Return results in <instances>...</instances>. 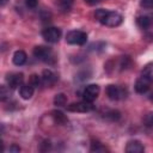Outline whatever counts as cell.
Returning a JSON list of instances; mask_svg holds the SVG:
<instances>
[{
    "label": "cell",
    "mask_w": 153,
    "mask_h": 153,
    "mask_svg": "<svg viewBox=\"0 0 153 153\" xmlns=\"http://www.w3.org/2000/svg\"><path fill=\"white\" fill-rule=\"evenodd\" d=\"M42 81L45 86H53L57 81V74L51 69H44L42 73Z\"/></svg>",
    "instance_id": "obj_9"
},
{
    "label": "cell",
    "mask_w": 153,
    "mask_h": 153,
    "mask_svg": "<svg viewBox=\"0 0 153 153\" xmlns=\"http://www.w3.org/2000/svg\"><path fill=\"white\" fill-rule=\"evenodd\" d=\"M94 17L100 24H103L105 26H109V27L118 26L123 22V17H122L121 13H118L116 11H109V10H105V8L96 10Z\"/></svg>",
    "instance_id": "obj_1"
},
{
    "label": "cell",
    "mask_w": 153,
    "mask_h": 153,
    "mask_svg": "<svg viewBox=\"0 0 153 153\" xmlns=\"http://www.w3.org/2000/svg\"><path fill=\"white\" fill-rule=\"evenodd\" d=\"M151 100L153 102V93H152V96H151Z\"/></svg>",
    "instance_id": "obj_27"
},
{
    "label": "cell",
    "mask_w": 153,
    "mask_h": 153,
    "mask_svg": "<svg viewBox=\"0 0 153 153\" xmlns=\"http://www.w3.org/2000/svg\"><path fill=\"white\" fill-rule=\"evenodd\" d=\"M66 42L73 45H84L87 42V33L81 30H72L66 35Z\"/></svg>",
    "instance_id": "obj_3"
},
{
    "label": "cell",
    "mask_w": 153,
    "mask_h": 153,
    "mask_svg": "<svg viewBox=\"0 0 153 153\" xmlns=\"http://www.w3.org/2000/svg\"><path fill=\"white\" fill-rule=\"evenodd\" d=\"M23 81H24V75L22 73H11V74H7L6 76L7 86L11 90L20 87L23 85Z\"/></svg>",
    "instance_id": "obj_8"
},
{
    "label": "cell",
    "mask_w": 153,
    "mask_h": 153,
    "mask_svg": "<svg viewBox=\"0 0 153 153\" xmlns=\"http://www.w3.org/2000/svg\"><path fill=\"white\" fill-rule=\"evenodd\" d=\"M106 94L111 100H121L127 97V90L118 85H109L106 87Z\"/></svg>",
    "instance_id": "obj_4"
},
{
    "label": "cell",
    "mask_w": 153,
    "mask_h": 153,
    "mask_svg": "<svg viewBox=\"0 0 153 153\" xmlns=\"http://www.w3.org/2000/svg\"><path fill=\"white\" fill-rule=\"evenodd\" d=\"M87 5H90V6H93V5H97V4H99V2H102L103 0H84Z\"/></svg>",
    "instance_id": "obj_25"
},
{
    "label": "cell",
    "mask_w": 153,
    "mask_h": 153,
    "mask_svg": "<svg viewBox=\"0 0 153 153\" xmlns=\"http://www.w3.org/2000/svg\"><path fill=\"white\" fill-rule=\"evenodd\" d=\"M61 30L59 27H54V26H49L43 29L42 31V37L48 42V43H56L60 41L61 38Z\"/></svg>",
    "instance_id": "obj_5"
},
{
    "label": "cell",
    "mask_w": 153,
    "mask_h": 153,
    "mask_svg": "<svg viewBox=\"0 0 153 153\" xmlns=\"http://www.w3.org/2000/svg\"><path fill=\"white\" fill-rule=\"evenodd\" d=\"M66 103H67V97H66L63 93H59V94L55 96V98H54V104H55L56 106H65Z\"/></svg>",
    "instance_id": "obj_19"
},
{
    "label": "cell",
    "mask_w": 153,
    "mask_h": 153,
    "mask_svg": "<svg viewBox=\"0 0 153 153\" xmlns=\"http://www.w3.org/2000/svg\"><path fill=\"white\" fill-rule=\"evenodd\" d=\"M90 151H91V152H105V151H108V149H106V147L103 146L100 142H98V141H93V142L91 143V148H90Z\"/></svg>",
    "instance_id": "obj_21"
},
{
    "label": "cell",
    "mask_w": 153,
    "mask_h": 153,
    "mask_svg": "<svg viewBox=\"0 0 153 153\" xmlns=\"http://www.w3.org/2000/svg\"><path fill=\"white\" fill-rule=\"evenodd\" d=\"M136 23H137V25H139L141 29L147 30V29H149V27L153 25V17H152V16H147V14H145V16H139L137 19H136Z\"/></svg>",
    "instance_id": "obj_12"
},
{
    "label": "cell",
    "mask_w": 153,
    "mask_h": 153,
    "mask_svg": "<svg viewBox=\"0 0 153 153\" xmlns=\"http://www.w3.org/2000/svg\"><path fill=\"white\" fill-rule=\"evenodd\" d=\"M99 92H100V88L98 85H96V84L87 85L82 91V98L87 102H93L99 96Z\"/></svg>",
    "instance_id": "obj_7"
},
{
    "label": "cell",
    "mask_w": 153,
    "mask_h": 153,
    "mask_svg": "<svg viewBox=\"0 0 153 153\" xmlns=\"http://www.w3.org/2000/svg\"><path fill=\"white\" fill-rule=\"evenodd\" d=\"M8 152H11V153H18V152H20V148L18 146H16V145H12L8 148Z\"/></svg>",
    "instance_id": "obj_24"
},
{
    "label": "cell",
    "mask_w": 153,
    "mask_h": 153,
    "mask_svg": "<svg viewBox=\"0 0 153 153\" xmlns=\"http://www.w3.org/2000/svg\"><path fill=\"white\" fill-rule=\"evenodd\" d=\"M126 152H128V153H142V152H145V146L139 140H131L127 143Z\"/></svg>",
    "instance_id": "obj_11"
},
{
    "label": "cell",
    "mask_w": 153,
    "mask_h": 153,
    "mask_svg": "<svg viewBox=\"0 0 153 153\" xmlns=\"http://www.w3.org/2000/svg\"><path fill=\"white\" fill-rule=\"evenodd\" d=\"M51 116H53V118H54V121L56 122V123H59V124H66L67 122H68V118L61 112V111H53L51 112Z\"/></svg>",
    "instance_id": "obj_16"
},
{
    "label": "cell",
    "mask_w": 153,
    "mask_h": 153,
    "mask_svg": "<svg viewBox=\"0 0 153 153\" xmlns=\"http://www.w3.org/2000/svg\"><path fill=\"white\" fill-rule=\"evenodd\" d=\"M6 1H7V0H0V4H1V6H4V5L6 4Z\"/></svg>",
    "instance_id": "obj_26"
},
{
    "label": "cell",
    "mask_w": 153,
    "mask_h": 153,
    "mask_svg": "<svg viewBox=\"0 0 153 153\" xmlns=\"http://www.w3.org/2000/svg\"><path fill=\"white\" fill-rule=\"evenodd\" d=\"M25 4L29 8H36L37 4H38V0H25Z\"/></svg>",
    "instance_id": "obj_23"
},
{
    "label": "cell",
    "mask_w": 153,
    "mask_h": 153,
    "mask_svg": "<svg viewBox=\"0 0 153 153\" xmlns=\"http://www.w3.org/2000/svg\"><path fill=\"white\" fill-rule=\"evenodd\" d=\"M140 5H141L143 8L152 10V8H153V0H141V1H140Z\"/></svg>",
    "instance_id": "obj_22"
},
{
    "label": "cell",
    "mask_w": 153,
    "mask_h": 153,
    "mask_svg": "<svg viewBox=\"0 0 153 153\" xmlns=\"http://www.w3.org/2000/svg\"><path fill=\"white\" fill-rule=\"evenodd\" d=\"M26 59H27V56H26L25 51H23V50H17V51L13 54L12 61H13V63H14L16 66H22V65H24V63L26 62Z\"/></svg>",
    "instance_id": "obj_14"
},
{
    "label": "cell",
    "mask_w": 153,
    "mask_h": 153,
    "mask_svg": "<svg viewBox=\"0 0 153 153\" xmlns=\"http://www.w3.org/2000/svg\"><path fill=\"white\" fill-rule=\"evenodd\" d=\"M19 94L23 99H30L33 96V87L30 84H23L19 87Z\"/></svg>",
    "instance_id": "obj_13"
},
{
    "label": "cell",
    "mask_w": 153,
    "mask_h": 153,
    "mask_svg": "<svg viewBox=\"0 0 153 153\" xmlns=\"http://www.w3.org/2000/svg\"><path fill=\"white\" fill-rule=\"evenodd\" d=\"M141 75L145 76L146 79H148L151 82H153V62L147 63V65L143 67Z\"/></svg>",
    "instance_id": "obj_15"
},
{
    "label": "cell",
    "mask_w": 153,
    "mask_h": 153,
    "mask_svg": "<svg viewBox=\"0 0 153 153\" xmlns=\"http://www.w3.org/2000/svg\"><path fill=\"white\" fill-rule=\"evenodd\" d=\"M33 56L42 61V62H45L48 65H54L55 61H56V57L54 55V51L48 48V47H44V45H38V47H35L33 49Z\"/></svg>",
    "instance_id": "obj_2"
},
{
    "label": "cell",
    "mask_w": 153,
    "mask_h": 153,
    "mask_svg": "<svg viewBox=\"0 0 153 153\" xmlns=\"http://www.w3.org/2000/svg\"><path fill=\"white\" fill-rule=\"evenodd\" d=\"M10 90H11V88H10L8 86H6V85H2V86L0 87V99H1L2 102H5L6 99L10 98V96H11Z\"/></svg>",
    "instance_id": "obj_20"
},
{
    "label": "cell",
    "mask_w": 153,
    "mask_h": 153,
    "mask_svg": "<svg viewBox=\"0 0 153 153\" xmlns=\"http://www.w3.org/2000/svg\"><path fill=\"white\" fill-rule=\"evenodd\" d=\"M152 121H153V115H152Z\"/></svg>",
    "instance_id": "obj_28"
},
{
    "label": "cell",
    "mask_w": 153,
    "mask_h": 153,
    "mask_svg": "<svg viewBox=\"0 0 153 153\" xmlns=\"http://www.w3.org/2000/svg\"><path fill=\"white\" fill-rule=\"evenodd\" d=\"M57 4H59V7L62 12H68L72 8L73 0H59Z\"/></svg>",
    "instance_id": "obj_17"
},
{
    "label": "cell",
    "mask_w": 153,
    "mask_h": 153,
    "mask_svg": "<svg viewBox=\"0 0 153 153\" xmlns=\"http://www.w3.org/2000/svg\"><path fill=\"white\" fill-rule=\"evenodd\" d=\"M149 86H151V81L148 79H146L145 76H142V75L136 80V82L134 85L135 91L137 93H146L149 90Z\"/></svg>",
    "instance_id": "obj_10"
},
{
    "label": "cell",
    "mask_w": 153,
    "mask_h": 153,
    "mask_svg": "<svg viewBox=\"0 0 153 153\" xmlns=\"http://www.w3.org/2000/svg\"><path fill=\"white\" fill-rule=\"evenodd\" d=\"M93 109H94L93 102H87L85 99L78 103H72L71 105L67 106V110L71 112H90Z\"/></svg>",
    "instance_id": "obj_6"
},
{
    "label": "cell",
    "mask_w": 153,
    "mask_h": 153,
    "mask_svg": "<svg viewBox=\"0 0 153 153\" xmlns=\"http://www.w3.org/2000/svg\"><path fill=\"white\" fill-rule=\"evenodd\" d=\"M29 84H30L33 88H35V87H39L41 84H43V81H42V76H39V75H37V74H32V75L30 76Z\"/></svg>",
    "instance_id": "obj_18"
}]
</instances>
